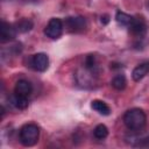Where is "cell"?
Wrapping results in <instances>:
<instances>
[{"label": "cell", "instance_id": "obj_1", "mask_svg": "<svg viewBox=\"0 0 149 149\" xmlns=\"http://www.w3.org/2000/svg\"><path fill=\"white\" fill-rule=\"evenodd\" d=\"M147 115L141 108H130L123 115V123L130 130H140L146 126Z\"/></svg>", "mask_w": 149, "mask_h": 149}, {"label": "cell", "instance_id": "obj_2", "mask_svg": "<svg viewBox=\"0 0 149 149\" xmlns=\"http://www.w3.org/2000/svg\"><path fill=\"white\" fill-rule=\"evenodd\" d=\"M19 136H20V142L24 147H31L38 141L40 129L35 123H27L21 127Z\"/></svg>", "mask_w": 149, "mask_h": 149}, {"label": "cell", "instance_id": "obj_3", "mask_svg": "<svg viewBox=\"0 0 149 149\" xmlns=\"http://www.w3.org/2000/svg\"><path fill=\"white\" fill-rule=\"evenodd\" d=\"M63 28H64L63 21L58 17H52L49 20L48 24L45 26L44 34L47 35V37H49L51 40H56V38L61 37V35L63 33Z\"/></svg>", "mask_w": 149, "mask_h": 149}, {"label": "cell", "instance_id": "obj_4", "mask_svg": "<svg viewBox=\"0 0 149 149\" xmlns=\"http://www.w3.org/2000/svg\"><path fill=\"white\" fill-rule=\"evenodd\" d=\"M64 26L70 33H83L86 29V21L83 16H70L65 19Z\"/></svg>", "mask_w": 149, "mask_h": 149}, {"label": "cell", "instance_id": "obj_5", "mask_svg": "<svg viewBox=\"0 0 149 149\" xmlns=\"http://www.w3.org/2000/svg\"><path fill=\"white\" fill-rule=\"evenodd\" d=\"M30 66L35 71H40V72L45 71L49 66V57L43 52L35 54L30 58Z\"/></svg>", "mask_w": 149, "mask_h": 149}, {"label": "cell", "instance_id": "obj_6", "mask_svg": "<svg viewBox=\"0 0 149 149\" xmlns=\"http://www.w3.org/2000/svg\"><path fill=\"white\" fill-rule=\"evenodd\" d=\"M16 33H17V30L13 24H10L6 21L1 22V28H0V41H1V43H6V42H9V41L14 40L15 36H16Z\"/></svg>", "mask_w": 149, "mask_h": 149}, {"label": "cell", "instance_id": "obj_7", "mask_svg": "<svg viewBox=\"0 0 149 149\" xmlns=\"http://www.w3.org/2000/svg\"><path fill=\"white\" fill-rule=\"evenodd\" d=\"M147 29H148V26L142 17H133V21L129 24V30L134 36L143 37L147 33Z\"/></svg>", "mask_w": 149, "mask_h": 149}, {"label": "cell", "instance_id": "obj_8", "mask_svg": "<svg viewBox=\"0 0 149 149\" xmlns=\"http://www.w3.org/2000/svg\"><path fill=\"white\" fill-rule=\"evenodd\" d=\"M31 91H33V86L26 79L17 80L16 84H15V87H14V93L15 94L21 95V97H26V98H28L30 95Z\"/></svg>", "mask_w": 149, "mask_h": 149}, {"label": "cell", "instance_id": "obj_9", "mask_svg": "<svg viewBox=\"0 0 149 149\" xmlns=\"http://www.w3.org/2000/svg\"><path fill=\"white\" fill-rule=\"evenodd\" d=\"M149 72V62H144L139 64L137 66H135V69L132 72V78L135 81H140L141 79H143Z\"/></svg>", "mask_w": 149, "mask_h": 149}, {"label": "cell", "instance_id": "obj_10", "mask_svg": "<svg viewBox=\"0 0 149 149\" xmlns=\"http://www.w3.org/2000/svg\"><path fill=\"white\" fill-rule=\"evenodd\" d=\"M91 107L95 112H98L99 114H101V115H109V113H111L109 106L106 102H104L102 100H93L91 102Z\"/></svg>", "mask_w": 149, "mask_h": 149}, {"label": "cell", "instance_id": "obj_11", "mask_svg": "<svg viewBox=\"0 0 149 149\" xmlns=\"http://www.w3.org/2000/svg\"><path fill=\"white\" fill-rule=\"evenodd\" d=\"M10 101H12V105L19 109H24L28 107V98L26 97H21L14 93L10 97Z\"/></svg>", "mask_w": 149, "mask_h": 149}, {"label": "cell", "instance_id": "obj_12", "mask_svg": "<svg viewBox=\"0 0 149 149\" xmlns=\"http://www.w3.org/2000/svg\"><path fill=\"white\" fill-rule=\"evenodd\" d=\"M111 84H112V86H113L115 90L121 91V90H123V88L126 87L127 80H126V77H125L123 74H116V76L112 79Z\"/></svg>", "mask_w": 149, "mask_h": 149}, {"label": "cell", "instance_id": "obj_13", "mask_svg": "<svg viewBox=\"0 0 149 149\" xmlns=\"http://www.w3.org/2000/svg\"><path fill=\"white\" fill-rule=\"evenodd\" d=\"M115 20L121 26H126V27H129V24L132 23L133 21V16L123 13V12H118L116 15H115Z\"/></svg>", "mask_w": 149, "mask_h": 149}, {"label": "cell", "instance_id": "obj_14", "mask_svg": "<svg viewBox=\"0 0 149 149\" xmlns=\"http://www.w3.org/2000/svg\"><path fill=\"white\" fill-rule=\"evenodd\" d=\"M15 28L20 33H26V31H29L33 28V22L29 19H21L19 22H16Z\"/></svg>", "mask_w": 149, "mask_h": 149}, {"label": "cell", "instance_id": "obj_15", "mask_svg": "<svg viewBox=\"0 0 149 149\" xmlns=\"http://www.w3.org/2000/svg\"><path fill=\"white\" fill-rule=\"evenodd\" d=\"M93 135H94V137L95 139H98V140H104V139H106L107 137V135H108V129H107V127L105 126V125H98L95 128H94V130H93Z\"/></svg>", "mask_w": 149, "mask_h": 149}, {"label": "cell", "instance_id": "obj_16", "mask_svg": "<svg viewBox=\"0 0 149 149\" xmlns=\"http://www.w3.org/2000/svg\"><path fill=\"white\" fill-rule=\"evenodd\" d=\"M136 146L137 147H143V148H149V136H146V137L139 140Z\"/></svg>", "mask_w": 149, "mask_h": 149}, {"label": "cell", "instance_id": "obj_17", "mask_svg": "<svg viewBox=\"0 0 149 149\" xmlns=\"http://www.w3.org/2000/svg\"><path fill=\"white\" fill-rule=\"evenodd\" d=\"M101 22H102L104 24H106V23L108 22V16H107V15H105V16H104V19L101 17Z\"/></svg>", "mask_w": 149, "mask_h": 149}]
</instances>
